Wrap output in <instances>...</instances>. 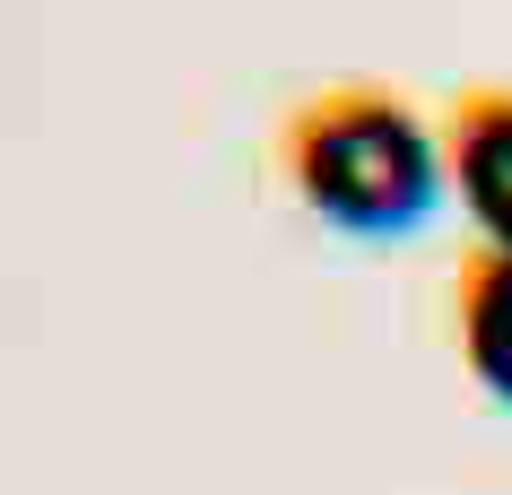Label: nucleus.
<instances>
[{
  "instance_id": "f257e3e1",
  "label": "nucleus",
  "mask_w": 512,
  "mask_h": 495,
  "mask_svg": "<svg viewBox=\"0 0 512 495\" xmlns=\"http://www.w3.org/2000/svg\"><path fill=\"white\" fill-rule=\"evenodd\" d=\"M270 174L339 235H408L443 192V131L391 79H322L278 113Z\"/></svg>"
},
{
  "instance_id": "f03ea898",
  "label": "nucleus",
  "mask_w": 512,
  "mask_h": 495,
  "mask_svg": "<svg viewBox=\"0 0 512 495\" xmlns=\"http://www.w3.org/2000/svg\"><path fill=\"white\" fill-rule=\"evenodd\" d=\"M443 183L460 192L478 244L512 252V79H460L443 96Z\"/></svg>"
},
{
  "instance_id": "7ed1b4c3",
  "label": "nucleus",
  "mask_w": 512,
  "mask_h": 495,
  "mask_svg": "<svg viewBox=\"0 0 512 495\" xmlns=\"http://www.w3.org/2000/svg\"><path fill=\"white\" fill-rule=\"evenodd\" d=\"M452 339L469 383L512 409V252L469 244L452 261Z\"/></svg>"
}]
</instances>
